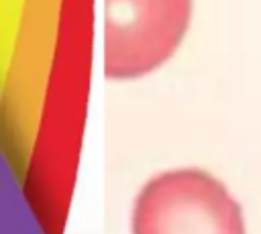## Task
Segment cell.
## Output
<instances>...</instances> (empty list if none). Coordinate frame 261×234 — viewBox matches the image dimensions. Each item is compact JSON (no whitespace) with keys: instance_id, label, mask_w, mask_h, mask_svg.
Returning <instances> with one entry per match:
<instances>
[{"instance_id":"cell-1","label":"cell","mask_w":261,"mask_h":234,"mask_svg":"<svg viewBox=\"0 0 261 234\" xmlns=\"http://www.w3.org/2000/svg\"><path fill=\"white\" fill-rule=\"evenodd\" d=\"M130 234H247L243 203L212 171L181 165L153 173L137 189Z\"/></svg>"},{"instance_id":"cell-2","label":"cell","mask_w":261,"mask_h":234,"mask_svg":"<svg viewBox=\"0 0 261 234\" xmlns=\"http://www.w3.org/2000/svg\"><path fill=\"white\" fill-rule=\"evenodd\" d=\"M194 0H104L102 71L135 81L161 69L181 47Z\"/></svg>"}]
</instances>
